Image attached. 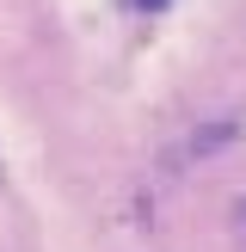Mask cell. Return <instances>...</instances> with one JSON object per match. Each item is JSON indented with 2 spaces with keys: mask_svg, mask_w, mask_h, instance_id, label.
Returning <instances> with one entry per match:
<instances>
[{
  "mask_svg": "<svg viewBox=\"0 0 246 252\" xmlns=\"http://www.w3.org/2000/svg\"><path fill=\"white\" fill-rule=\"evenodd\" d=\"M135 6H166V0H135Z\"/></svg>",
  "mask_w": 246,
  "mask_h": 252,
  "instance_id": "obj_1",
  "label": "cell"
}]
</instances>
